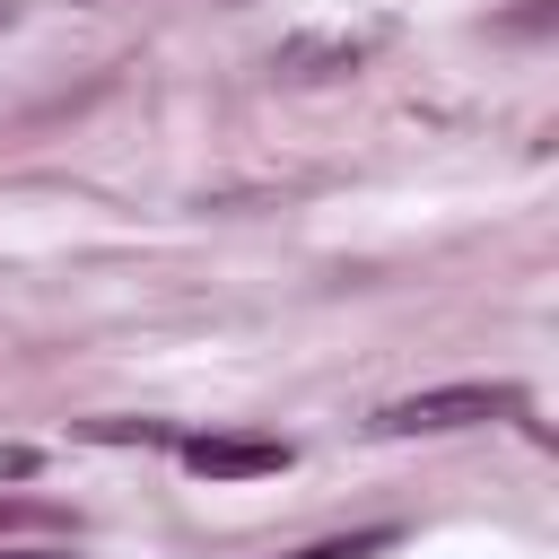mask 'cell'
Listing matches in <instances>:
<instances>
[{
	"label": "cell",
	"instance_id": "obj_3",
	"mask_svg": "<svg viewBox=\"0 0 559 559\" xmlns=\"http://www.w3.org/2000/svg\"><path fill=\"white\" fill-rule=\"evenodd\" d=\"M367 44H376V35H332V44H288V52H280V70H288V79H323V70H349V61L367 52Z\"/></svg>",
	"mask_w": 559,
	"mask_h": 559
},
{
	"label": "cell",
	"instance_id": "obj_1",
	"mask_svg": "<svg viewBox=\"0 0 559 559\" xmlns=\"http://www.w3.org/2000/svg\"><path fill=\"white\" fill-rule=\"evenodd\" d=\"M507 411H524V384H428V393H402V402H384L367 428L376 437H445V428H480V419H507Z\"/></svg>",
	"mask_w": 559,
	"mask_h": 559
},
{
	"label": "cell",
	"instance_id": "obj_7",
	"mask_svg": "<svg viewBox=\"0 0 559 559\" xmlns=\"http://www.w3.org/2000/svg\"><path fill=\"white\" fill-rule=\"evenodd\" d=\"M0 559H70V550H0Z\"/></svg>",
	"mask_w": 559,
	"mask_h": 559
},
{
	"label": "cell",
	"instance_id": "obj_4",
	"mask_svg": "<svg viewBox=\"0 0 559 559\" xmlns=\"http://www.w3.org/2000/svg\"><path fill=\"white\" fill-rule=\"evenodd\" d=\"M402 533L393 524H367V533H332V542H306V550H280V559H384Z\"/></svg>",
	"mask_w": 559,
	"mask_h": 559
},
{
	"label": "cell",
	"instance_id": "obj_6",
	"mask_svg": "<svg viewBox=\"0 0 559 559\" xmlns=\"http://www.w3.org/2000/svg\"><path fill=\"white\" fill-rule=\"evenodd\" d=\"M79 437H96V445H175L166 419H87Z\"/></svg>",
	"mask_w": 559,
	"mask_h": 559
},
{
	"label": "cell",
	"instance_id": "obj_5",
	"mask_svg": "<svg viewBox=\"0 0 559 559\" xmlns=\"http://www.w3.org/2000/svg\"><path fill=\"white\" fill-rule=\"evenodd\" d=\"M0 533H70V515L52 498H9L0 489Z\"/></svg>",
	"mask_w": 559,
	"mask_h": 559
},
{
	"label": "cell",
	"instance_id": "obj_2",
	"mask_svg": "<svg viewBox=\"0 0 559 559\" xmlns=\"http://www.w3.org/2000/svg\"><path fill=\"white\" fill-rule=\"evenodd\" d=\"M175 454H183V472H201V480H271V472L297 463L288 437H175Z\"/></svg>",
	"mask_w": 559,
	"mask_h": 559
}]
</instances>
